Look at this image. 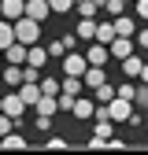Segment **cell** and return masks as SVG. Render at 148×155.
Returning a JSON list of instances; mask_svg holds the SVG:
<instances>
[{"mask_svg": "<svg viewBox=\"0 0 148 155\" xmlns=\"http://www.w3.org/2000/svg\"><path fill=\"white\" fill-rule=\"evenodd\" d=\"M11 33H15V41H22V45H33V41H41V22L30 15H18L15 22H11Z\"/></svg>", "mask_w": 148, "mask_h": 155, "instance_id": "1", "label": "cell"}, {"mask_svg": "<svg viewBox=\"0 0 148 155\" xmlns=\"http://www.w3.org/2000/svg\"><path fill=\"white\" fill-rule=\"evenodd\" d=\"M0 111H4V114H8V118H11V122L18 126V122H22V114H26V104H22V100H18V92L11 89L8 96H0Z\"/></svg>", "mask_w": 148, "mask_h": 155, "instance_id": "2", "label": "cell"}, {"mask_svg": "<svg viewBox=\"0 0 148 155\" xmlns=\"http://www.w3.org/2000/svg\"><path fill=\"white\" fill-rule=\"evenodd\" d=\"M122 74L130 78V81H148V67H144V59H141V55H133V52L122 59Z\"/></svg>", "mask_w": 148, "mask_h": 155, "instance_id": "3", "label": "cell"}, {"mask_svg": "<svg viewBox=\"0 0 148 155\" xmlns=\"http://www.w3.org/2000/svg\"><path fill=\"white\" fill-rule=\"evenodd\" d=\"M92 107H96V104H92L89 96L78 92V96L70 100V111H67V114H70V118H78V122H89V118H92Z\"/></svg>", "mask_w": 148, "mask_h": 155, "instance_id": "4", "label": "cell"}, {"mask_svg": "<svg viewBox=\"0 0 148 155\" xmlns=\"http://www.w3.org/2000/svg\"><path fill=\"white\" fill-rule=\"evenodd\" d=\"M111 133H115V122H107V118H96V129H92V137H89V148H104Z\"/></svg>", "mask_w": 148, "mask_h": 155, "instance_id": "5", "label": "cell"}, {"mask_svg": "<svg viewBox=\"0 0 148 155\" xmlns=\"http://www.w3.org/2000/svg\"><path fill=\"white\" fill-rule=\"evenodd\" d=\"M130 52H133V37H111V41H107V55H115V59H126V55Z\"/></svg>", "mask_w": 148, "mask_h": 155, "instance_id": "6", "label": "cell"}, {"mask_svg": "<svg viewBox=\"0 0 148 155\" xmlns=\"http://www.w3.org/2000/svg\"><path fill=\"white\" fill-rule=\"evenodd\" d=\"M22 15L37 18V22H45V18L52 15V8H48V0H22Z\"/></svg>", "mask_w": 148, "mask_h": 155, "instance_id": "7", "label": "cell"}, {"mask_svg": "<svg viewBox=\"0 0 148 155\" xmlns=\"http://www.w3.org/2000/svg\"><path fill=\"white\" fill-rule=\"evenodd\" d=\"M82 55H85V63H89V67H107V59H111V55H107V45H100V41H96V45H89Z\"/></svg>", "mask_w": 148, "mask_h": 155, "instance_id": "8", "label": "cell"}, {"mask_svg": "<svg viewBox=\"0 0 148 155\" xmlns=\"http://www.w3.org/2000/svg\"><path fill=\"white\" fill-rule=\"evenodd\" d=\"M0 78H4V81L11 85V89H18L26 81V74H22V63H8V67H0Z\"/></svg>", "mask_w": 148, "mask_h": 155, "instance_id": "9", "label": "cell"}, {"mask_svg": "<svg viewBox=\"0 0 148 155\" xmlns=\"http://www.w3.org/2000/svg\"><path fill=\"white\" fill-rule=\"evenodd\" d=\"M45 63H48V52L41 48V45H26V67H37V70H45Z\"/></svg>", "mask_w": 148, "mask_h": 155, "instance_id": "10", "label": "cell"}, {"mask_svg": "<svg viewBox=\"0 0 148 155\" xmlns=\"http://www.w3.org/2000/svg\"><path fill=\"white\" fill-rule=\"evenodd\" d=\"M74 41H78V37H74V33H67V37H56V41L45 48L48 52V59H59V55L67 52V48H74Z\"/></svg>", "mask_w": 148, "mask_h": 155, "instance_id": "11", "label": "cell"}, {"mask_svg": "<svg viewBox=\"0 0 148 155\" xmlns=\"http://www.w3.org/2000/svg\"><path fill=\"white\" fill-rule=\"evenodd\" d=\"M111 26H115L119 37H133V18H130L126 11H122V15H111Z\"/></svg>", "mask_w": 148, "mask_h": 155, "instance_id": "12", "label": "cell"}, {"mask_svg": "<svg viewBox=\"0 0 148 155\" xmlns=\"http://www.w3.org/2000/svg\"><path fill=\"white\" fill-rule=\"evenodd\" d=\"M15 92H18V100H22L26 107H33V100L41 96V89H37V81H22V85L15 89Z\"/></svg>", "mask_w": 148, "mask_h": 155, "instance_id": "13", "label": "cell"}, {"mask_svg": "<svg viewBox=\"0 0 148 155\" xmlns=\"http://www.w3.org/2000/svg\"><path fill=\"white\" fill-rule=\"evenodd\" d=\"M100 81H107V74H104V67H85V74H82V85H89V89H96Z\"/></svg>", "mask_w": 148, "mask_h": 155, "instance_id": "14", "label": "cell"}, {"mask_svg": "<svg viewBox=\"0 0 148 155\" xmlns=\"http://www.w3.org/2000/svg\"><path fill=\"white\" fill-rule=\"evenodd\" d=\"M0 55H8V63H26V45L22 41H11Z\"/></svg>", "mask_w": 148, "mask_h": 155, "instance_id": "15", "label": "cell"}, {"mask_svg": "<svg viewBox=\"0 0 148 155\" xmlns=\"http://www.w3.org/2000/svg\"><path fill=\"white\" fill-rule=\"evenodd\" d=\"M0 15H4L8 22H15V18L22 15V0H0Z\"/></svg>", "mask_w": 148, "mask_h": 155, "instance_id": "16", "label": "cell"}, {"mask_svg": "<svg viewBox=\"0 0 148 155\" xmlns=\"http://www.w3.org/2000/svg\"><path fill=\"white\" fill-rule=\"evenodd\" d=\"M33 111L37 114H56V111H59V107H56V96H37V100H33Z\"/></svg>", "mask_w": 148, "mask_h": 155, "instance_id": "17", "label": "cell"}, {"mask_svg": "<svg viewBox=\"0 0 148 155\" xmlns=\"http://www.w3.org/2000/svg\"><path fill=\"white\" fill-rule=\"evenodd\" d=\"M0 148H8V151H18V148H26V137H18L15 129H8L4 137H0Z\"/></svg>", "mask_w": 148, "mask_h": 155, "instance_id": "18", "label": "cell"}, {"mask_svg": "<svg viewBox=\"0 0 148 155\" xmlns=\"http://www.w3.org/2000/svg\"><path fill=\"white\" fill-rule=\"evenodd\" d=\"M37 89H41L45 96H56V92H59V78H48V74H41V78H37Z\"/></svg>", "mask_w": 148, "mask_h": 155, "instance_id": "19", "label": "cell"}, {"mask_svg": "<svg viewBox=\"0 0 148 155\" xmlns=\"http://www.w3.org/2000/svg\"><path fill=\"white\" fill-rule=\"evenodd\" d=\"M92 26H96V18H78L74 37H78V41H92Z\"/></svg>", "mask_w": 148, "mask_h": 155, "instance_id": "20", "label": "cell"}, {"mask_svg": "<svg viewBox=\"0 0 148 155\" xmlns=\"http://www.w3.org/2000/svg\"><path fill=\"white\" fill-rule=\"evenodd\" d=\"M92 92H96V100H92V104H107L111 96H115V85H107V81H100V85L92 89Z\"/></svg>", "mask_w": 148, "mask_h": 155, "instance_id": "21", "label": "cell"}, {"mask_svg": "<svg viewBox=\"0 0 148 155\" xmlns=\"http://www.w3.org/2000/svg\"><path fill=\"white\" fill-rule=\"evenodd\" d=\"M11 41H15V33H11V22H8V18H0V52H4Z\"/></svg>", "mask_w": 148, "mask_h": 155, "instance_id": "22", "label": "cell"}, {"mask_svg": "<svg viewBox=\"0 0 148 155\" xmlns=\"http://www.w3.org/2000/svg\"><path fill=\"white\" fill-rule=\"evenodd\" d=\"M100 8H104L107 15H122V11H126V0H100Z\"/></svg>", "mask_w": 148, "mask_h": 155, "instance_id": "23", "label": "cell"}, {"mask_svg": "<svg viewBox=\"0 0 148 155\" xmlns=\"http://www.w3.org/2000/svg\"><path fill=\"white\" fill-rule=\"evenodd\" d=\"M48 8H52V15H67V11H74V0H48Z\"/></svg>", "mask_w": 148, "mask_h": 155, "instance_id": "24", "label": "cell"}, {"mask_svg": "<svg viewBox=\"0 0 148 155\" xmlns=\"http://www.w3.org/2000/svg\"><path fill=\"white\" fill-rule=\"evenodd\" d=\"M33 129H37V133H52V114H37Z\"/></svg>", "mask_w": 148, "mask_h": 155, "instance_id": "25", "label": "cell"}, {"mask_svg": "<svg viewBox=\"0 0 148 155\" xmlns=\"http://www.w3.org/2000/svg\"><path fill=\"white\" fill-rule=\"evenodd\" d=\"M133 11H137V18H148V0H133Z\"/></svg>", "mask_w": 148, "mask_h": 155, "instance_id": "26", "label": "cell"}, {"mask_svg": "<svg viewBox=\"0 0 148 155\" xmlns=\"http://www.w3.org/2000/svg\"><path fill=\"white\" fill-rule=\"evenodd\" d=\"M45 148H56V151H59V148H67V140H63V137H48Z\"/></svg>", "mask_w": 148, "mask_h": 155, "instance_id": "27", "label": "cell"}, {"mask_svg": "<svg viewBox=\"0 0 148 155\" xmlns=\"http://www.w3.org/2000/svg\"><path fill=\"white\" fill-rule=\"evenodd\" d=\"M137 48H148V30H137Z\"/></svg>", "mask_w": 148, "mask_h": 155, "instance_id": "28", "label": "cell"}, {"mask_svg": "<svg viewBox=\"0 0 148 155\" xmlns=\"http://www.w3.org/2000/svg\"><path fill=\"white\" fill-rule=\"evenodd\" d=\"M0 67H4V59H0Z\"/></svg>", "mask_w": 148, "mask_h": 155, "instance_id": "29", "label": "cell"}, {"mask_svg": "<svg viewBox=\"0 0 148 155\" xmlns=\"http://www.w3.org/2000/svg\"><path fill=\"white\" fill-rule=\"evenodd\" d=\"M74 4H78V0H74Z\"/></svg>", "mask_w": 148, "mask_h": 155, "instance_id": "30", "label": "cell"}]
</instances>
